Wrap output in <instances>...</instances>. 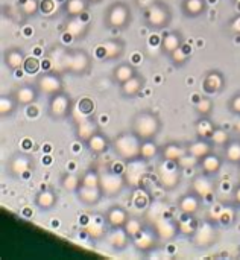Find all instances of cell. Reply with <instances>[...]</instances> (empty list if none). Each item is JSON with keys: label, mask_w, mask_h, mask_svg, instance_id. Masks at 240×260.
<instances>
[{"label": "cell", "mask_w": 240, "mask_h": 260, "mask_svg": "<svg viewBox=\"0 0 240 260\" xmlns=\"http://www.w3.org/2000/svg\"><path fill=\"white\" fill-rule=\"evenodd\" d=\"M160 129H161V120L151 110H142L135 113L131 120V131L137 134L142 140L155 139Z\"/></svg>", "instance_id": "6da1fadb"}, {"label": "cell", "mask_w": 240, "mask_h": 260, "mask_svg": "<svg viewBox=\"0 0 240 260\" xmlns=\"http://www.w3.org/2000/svg\"><path fill=\"white\" fill-rule=\"evenodd\" d=\"M140 146H142V139L132 131L120 133L113 139L114 152L126 161H134L140 158Z\"/></svg>", "instance_id": "7a4b0ae2"}, {"label": "cell", "mask_w": 240, "mask_h": 260, "mask_svg": "<svg viewBox=\"0 0 240 260\" xmlns=\"http://www.w3.org/2000/svg\"><path fill=\"white\" fill-rule=\"evenodd\" d=\"M145 23L152 29H164L172 21V11L167 3L155 2L143 11Z\"/></svg>", "instance_id": "3957f363"}, {"label": "cell", "mask_w": 240, "mask_h": 260, "mask_svg": "<svg viewBox=\"0 0 240 260\" xmlns=\"http://www.w3.org/2000/svg\"><path fill=\"white\" fill-rule=\"evenodd\" d=\"M131 8L125 2H113L105 14H104V23L111 29H125L131 23Z\"/></svg>", "instance_id": "277c9868"}, {"label": "cell", "mask_w": 240, "mask_h": 260, "mask_svg": "<svg viewBox=\"0 0 240 260\" xmlns=\"http://www.w3.org/2000/svg\"><path fill=\"white\" fill-rule=\"evenodd\" d=\"M125 178L119 172H104L99 175V187L105 197H116L125 187Z\"/></svg>", "instance_id": "5b68a950"}, {"label": "cell", "mask_w": 240, "mask_h": 260, "mask_svg": "<svg viewBox=\"0 0 240 260\" xmlns=\"http://www.w3.org/2000/svg\"><path fill=\"white\" fill-rule=\"evenodd\" d=\"M91 66V58L85 50L73 49L67 53V72L73 75H84Z\"/></svg>", "instance_id": "8992f818"}, {"label": "cell", "mask_w": 240, "mask_h": 260, "mask_svg": "<svg viewBox=\"0 0 240 260\" xmlns=\"http://www.w3.org/2000/svg\"><path fill=\"white\" fill-rule=\"evenodd\" d=\"M225 85H227V81L221 70H209L201 81V88L209 96L221 93L225 88Z\"/></svg>", "instance_id": "52a82bcc"}, {"label": "cell", "mask_w": 240, "mask_h": 260, "mask_svg": "<svg viewBox=\"0 0 240 260\" xmlns=\"http://www.w3.org/2000/svg\"><path fill=\"white\" fill-rule=\"evenodd\" d=\"M70 110H72V101H70L68 94H65L64 91H58L50 96L49 114L53 119H64L70 113Z\"/></svg>", "instance_id": "ba28073f"}, {"label": "cell", "mask_w": 240, "mask_h": 260, "mask_svg": "<svg viewBox=\"0 0 240 260\" xmlns=\"http://www.w3.org/2000/svg\"><path fill=\"white\" fill-rule=\"evenodd\" d=\"M158 177L164 189H175L177 184L180 183V172H178V165L175 161H167L160 166L158 169Z\"/></svg>", "instance_id": "9c48e42d"}, {"label": "cell", "mask_w": 240, "mask_h": 260, "mask_svg": "<svg viewBox=\"0 0 240 260\" xmlns=\"http://www.w3.org/2000/svg\"><path fill=\"white\" fill-rule=\"evenodd\" d=\"M37 88L44 94H55L62 91V81L56 73H44L37 78Z\"/></svg>", "instance_id": "30bf717a"}, {"label": "cell", "mask_w": 240, "mask_h": 260, "mask_svg": "<svg viewBox=\"0 0 240 260\" xmlns=\"http://www.w3.org/2000/svg\"><path fill=\"white\" fill-rule=\"evenodd\" d=\"M192 190L193 193H196L201 200H207L213 195L215 192V183L212 180V175H207V174H201V175H196L192 181Z\"/></svg>", "instance_id": "8fae6325"}, {"label": "cell", "mask_w": 240, "mask_h": 260, "mask_svg": "<svg viewBox=\"0 0 240 260\" xmlns=\"http://www.w3.org/2000/svg\"><path fill=\"white\" fill-rule=\"evenodd\" d=\"M33 166V158L27 154H17L9 161V172L15 177L26 175Z\"/></svg>", "instance_id": "7c38bea8"}, {"label": "cell", "mask_w": 240, "mask_h": 260, "mask_svg": "<svg viewBox=\"0 0 240 260\" xmlns=\"http://www.w3.org/2000/svg\"><path fill=\"white\" fill-rule=\"evenodd\" d=\"M183 46H184V38H183V34L180 30L166 32L161 38V52L163 53L172 55L175 50H178Z\"/></svg>", "instance_id": "4fadbf2b"}, {"label": "cell", "mask_w": 240, "mask_h": 260, "mask_svg": "<svg viewBox=\"0 0 240 260\" xmlns=\"http://www.w3.org/2000/svg\"><path fill=\"white\" fill-rule=\"evenodd\" d=\"M178 209L186 215V216H193L199 212L201 209V198L196 193H186L180 198L178 201Z\"/></svg>", "instance_id": "5bb4252c"}, {"label": "cell", "mask_w": 240, "mask_h": 260, "mask_svg": "<svg viewBox=\"0 0 240 260\" xmlns=\"http://www.w3.org/2000/svg\"><path fill=\"white\" fill-rule=\"evenodd\" d=\"M143 87H145V78L137 73L131 79H128L126 82L120 84V93L125 98H135L140 94Z\"/></svg>", "instance_id": "9a60e30c"}, {"label": "cell", "mask_w": 240, "mask_h": 260, "mask_svg": "<svg viewBox=\"0 0 240 260\" xmlns=\"http://www.w3.org/2000/svg\"><path fill=\"white\" fill-rule=\"evenodd\" d=\"M105 219H107L108 225H111L113 229H116V227H125V224L129 219V215H128V212L123 207L113 206V207H110L107 210Z\"/></svg>", "instance_id": "2e32d148"}, {"label": "cell", "mask_w": 240, "mask_h": 260, "mask_svg": "<svg viewBox=\"0 0 240 260\" xmlns=\"http://www.w3.org/2000/svg\"><path fill=\"white\" fill-rule=\"evenodd\" d=\"M65 30L73 38H82L88 32V24L84 20V15L81 17H68L65 23Z\"/></svg>", "instance_id": "e0dca14e"}, {"label": "cell", "mask_w": 240, "mask_h": 260, "mask_svg": "<svg viewBox=\"0 0 240 260\" xmlns=\"http://www.w3.org/2000/svg\"><path fill=\"white\" fill-rule=\"evenodd\" d=\"M76 193H78V200L85 206H96L100 201V197L104 195L100 187H88V186H82V184Z\"/></svg>", "instance_id": "ac0fdd59"}, {"label": "cell", "mask_w": 240, "mask_h": 260, "mask_svg": "<svg viewBox=\"0 0 240 260\" xmlns=\"http://www.w3.org/2000/svg\"><path fill=\"white\" fill-rule=\"evenodd\" d=\"M99 131L97 123L91 117H84L82 120L78 122L76 125V137L82 142H88V139Z\"/></svg>", "instance_id": "d6986e66"}, {"label": "cell", "mask_w": 240, "mask_h": 260, "mask_svg": "<svg viewBox=\"0 0 240 260\" xmlns=\"http://www.w3.org/2000/svg\"><path fill=\"white\" fill-rule=\"evenodd\" d=\"M216 238V230L212 222H205L201 227H196L195 232V241L199 247H207L210 245Z\"/></svg>", "instance_id": "ffe728a7"}, {"label": "cell", "mask_w": 240, "mask_h": 260, "mask_svg": "<svg viewBox=\"0 0 240 260\" xmlns=\"http://www.w3.org/2000/svg\"><path fill=\"white\" fill-rule=\"evenodd\" d=\"M181 9H183L184 15L189 18L201 17L207 9V0H183Z\"/></svg>", "instance_id": "44dd1931"}, {"label": "cell", "mask_w": 240, "mask_h": 260, "mask_svg": "<svg viewBox=\"0 0 240 260\" xmlns=\"http://www.w3.org/2000/svg\"><path fill=\"white\" fill-rule=\"evenodd\" d=\"M100 49L104 50V52H102V53H104L102 56H104L105 59L111 61V59H117V58L122 56V53H123V50H125V44H123L122 40H107V41L100 46Z\"/></svg>", "instance_id": "7402d4cb"}, {"label": "cell", "mask_w": 240, "mask_h": 260, "mask_svg": "<svg viewBox=\"0 0 240 260\" xmlns=\"http://www.w3.org/2000/svg\"><path fill=\"white\" fill-rule=\"evenodd\" d=\"M14 98L20 105H29V104H33L37 101V90L30 84H23V85L15 88Z\"/></svg>", "instance_id": "603a6c76"}, {"label": "cell", "mask_w": 240, "mask_h": 260, "mask_svg": "<svg viewBox=\"0 0 240 260\" xmlns=\"http://www.w3.org/2000/svg\"><path fill=\"white\" fill-rule=\"evenodd\" d=\"M199 165H201V171L207 175H216L221 168H222V160L218 154L215 152H210L209 155H205L204 158L199 160Z\"/></svg>", "instance_id": "cb8c5ba5"}, {"label": "cell", "mask_w": 240, "mask_h": 260, "mask_svg": "<svg viewBox=\"0 0 240 260\" xmlns=\"http://www.w3.org/2000/svg\"><path fill=\"white\" fill-rule=\"evenodd\" d=\"M212 142L207 140V139H198L192 143L187 145V152L195 155L196 158H204L205 155H209L210 152H213V148H212Z\"/></svg>", "instance_id": "d4e9b609"}, {"label": "cell", "mask_w": 240, "mask_h": 260, "mask_svg": "<svg viewBox=\"0 0 240 260\" xmlns=\"http://www.w3.org/2000/svg\"><path fill=\"white\" fill-rule=\"evenodd\" d=\"M5 64L6 67H9L11 70H18L20 67L24 66V53L21 49L18 47H11L5 52Z\"/></svg>", "instance_id": "484cf974"}, {"label": "cell", "mask_w": 240, "mask_h": 260, "mask_svg": "<svg viewBox=\"0 0 240 260\" xmlns=\"http://www.w3.org/2000/svg\"><path fill=\"white\" fill-rule=\"evenodd\" d=\"M187 154V148H184L183 145L180 143H175V142H170L167 145L163 146L161 149V155H163V160H167V161H178L183 155Z\"/></svg>", "instance_id": "4316f807"}, {"label": "cell", "mask_w": 240, "mask_h": 260, "mask_svg": "<svg viewBox=\"0 0 240 260\" xmlns=\"http://www.w3.org/2000/svg\"><path fill=\"white\" fill-rule=\"evenodd\" d=\"M129 241V236L123 227H116L108 233V242L114 250H123L126 248Z\"/></svg>", "instance_id": "83f0119b"}, {"label": "cell", "mask_w": 240, "mask_h": 260, "mask_svg": "<svg viewBox=\"0 0 240 260\" xmlns=\"http://www.w3.org/2000/svg\"><path fill=\"white\" fill-rule=\"evenodd\" d=\"M67 53H68V50L64 47H59V46H56L50 50L49 58L56 72H67Z\"/></svg>", "instance_id": "f1b7e54d"}, {"label": "cell", "mask_w": 240, "mask_h": 260, "mask_svg": "<svg viewBox=\"0 0 240 260\" xmlns=\"http://www.w3.org/2000/svg\"><path fill=\"white\" fill-rule=\"evenodd\" d=\"M134 75H137V72H135L134 66L129 64V62H122V64L116 66L114 70H113V79H114V82H119V84L126 82Z\"/></svg>", "instance_id": "f546056e"}, {"label": "cell", "mask_w": 240, "mask_h": 260, "mask_svg": "<svg viewBox=\"0 0 240 260\" xmlns=\"http://www.w3.org/2000/svg\"><path fill=\"white\" fill-rule=\"evenodd\" d=\"M155 233L163 239H174L177 233H180V229L167 219H160L155 222Z\"/></svg>", "instance_id": "4dcf8cb0"}, {"label": "cell", "mask_w": 240, "mask_h": 260, "mask_svg": "<svg viewBox=\"0 0 240 260\" xmlns=\"http://www.w3.org/2000/svg\"><path fill=\"white\" fill-rule=\"evenodd\" d=\"M134 245L140 250V251H148L151 248L155 247L157 241H155V235L149 230H142L135 238H132Z\"/></svg>", "instance_id": "1f68e13d"}, {"label": "cell", "mask_w": 240, "mask_h": 260, "mask_svg": "<svg viewBox=\"0 0 240 260\" xmlns=\"http://www.w3.org/2000/svg\"><path fill=\"white\" fill-rule=\"evenodd\" d=\"M35 204L43 209V210H50L53 209V206L56 204V195L53 190L50 189H44L41 190L37 197H35Z\"/></svg>", "instance_id": "d6a6232c"}, {"label": "cell", "mask_w": 240, "mask_h": 260, "mask_svg": "<svg viewBox=\"0 0 240 260\" xmlns=\"http://www.w3.org/2000/svg\"><path fill=\"white\" fill-rule=\"evenodd\" d=\"M87 2L88 0H65L64 12L67 17H81L87 11Z\"/></svg>", "instance_id": "836d02e7"}, {"label": "cell", "mask_w": 240, "mask_h": 260, "mask_svg": "<svg viewBox=\"0 0 240 260\" xmlns=\"http://www.w3.org/2000/svg\"><path fill=\"white\" fill-rule=\"evenodd\" d=\"M195 129H196L198 139H207V140H210V137H212L213 131L216 129V126H215V123H213L207 116H202V117L196 122Z\"/></svg>", "instance_id": "e575fe53"}, {"label": "cell", "mask_w": 240, "mask_h": 260, "mask_svg": "<svg viewBox=\"0 0 240 260\" xmlns=\"http://www.w3.org/2000/svg\"><path fill=\"white\" fill-rule=\"evenodd\" d=\"M224 158L228 163L233 165H240V140H230L225 146H224Z\"/></svg>", "instance_id": "d590c367"}, {"label": "cell", "mask_w": 240, "mask_h": 260, "mask_svg": "<svg viewBox=\"0 0 240 260\" xmlns=\"http://www.w3.org/2000/svg\"><path fill=\"white\" fill-rule=\"evenodd\" d=\"M87 146H88V149H90L93 154H102V152H105L107 148H108V140H107V137H105L104 134H100V133L97 131L96 134H93V136L88 139Z\"/></svg>", "instance_id": "8d00e7d4"}, {"label": "cell", "mask_w": 240, "mask_h": 260, "mask_svg": "<svg viewBox=\"0 0 240 260\" xmlns=\"http://www.w3.org/2000/svg\"><path fill=\"white\" fill-rule=\"evenodd\" d=\"M158 154V146L154 142V139L149 140H142V146H140V158L143 161L152 160L155 155Z\"/></svg>", "instance_id": "74e56055"}, {"label": "cell", "mask_w": 240, "mask_h": 260, "mask_svg": "<svg viewBox=\"0 0 240 260\" xmlns=\"http://www.w3.org/2000/svg\"><path fill=\"white\" fill-rule=\"evenodd\" d=\"M128 183L131 186H139L140 181H142V177L145 175V171H143V165L140 163H132L129 168H128Z\"/></svg>", "instance_id": "f35d334b"}, {"label": "cell", "mask_w": 240, "mask_h": 260, "mask_svg": "<svg viewBox=\"0 0 240 260\" xmlns=\"http://www.w3.org/2000/svg\"><path fill=\"white\" fill-rule=\"evenodd\" d=\"M81 177H78L76 174H65L61 180V184L65 190L68 192H78V189L81 187Z\"/></svg>", "instance_id": "ab89813d"}, {"label": "cell", "mask_w": 240, "mask_h": 260, "mask_svg": "<svg viewBox=\"0 0 240 260\" xmlns=\"http://www.w3.org/2000/svg\"><path fill=\"white\" fill-rule=\"evenodd\" d=\"M18 102L15 101L14 94L12 96H2L0 99V114L5 117V116H11L14 111H15V105Z\"/></svg>", "instance_id": "60d3db41"}, {"label": "cell", "mask_w": 240, "mask_h": 260, "mask_svg": "<svg viewBox=\"0 0 240 260\" xmlns=\"http://www.w3.org/2000/svg\"><path fill=\"white\" fill-rule=\"evenodd\" d=\"M230 140L231 139H230V134L227 133V129L219 128V126H216V129L213 131V134L210 137V142L216 146H225Z\"/></svg>", "instance_id": "b9f144b4"}, {"label": "cell", "mask_w": 240, "mask_h": 260, "mask_svg": "<svg viewBox=\"0 0 240 260\" xmlns=\"http://www.w3.org/2000/svg\"><path fill=\"white\" fill-rule=\"evenodd\" d=\"M20 9L26 17H33L40 9V3L37 0H21Z\"/></svg>", "instance_id": "7bdbcfd3"}, {"label": "cell", "mask_w": 240, "mask_h": 260, "mask_svg": "<svg viewBox=\"0 0 240 260\" xmlns=\"http://www.w3.org/2000/svg\"><path fill=\"white\" fill-rule=\"evenodd\" d=\"M123 229L126 230V233H128V236H129L131 239H132V238H135V236L143 230L142 222H140L139 219H135V218H129Z\"/></svg>", "instance_id": "ee69618b"}, {"label": "cell", "mask_w": 240, "mask_h": 260, "mask_svg": "<svg viewBox=\"0 0 240 260\" xmlns=\"http://www.w3.org/2000/svg\"><path fill=\"white\" fill-rule=\"evenodd\" d=\"M78 110L84 117H90L94 111V102L90 98H82L78 104Z\"/></svg>", "instance_id": "f6af8a7d"}, {"label": "cell", "mask_w": 240, "mask_h": 260, "mask_svg": "<svg viewBox=\"0 0 240 260\" xmlns=\"http://www.w3.org/2000/svg\"><path fill=\"white\" fill-rule=\"evenodd\" d=\"M81 184L82 186H88V187H99V174L94 171H88L82 175L81 178Z\"/></svg>", "instance_id": "bcb514c9"}, {"label": "cell", "mask_w": 240, "mask_h": 260, "mask_svg": "<svg viewBox=\"0 0 240 260\" xmlns=\"http://www.w3.org/2000/svg\"><path fill=\"white\" fill-rule=\"evenodd\" d=\"M85 232L88 233V236L99 239L104 236V225L99 222H88V224H85Z\"/></svg>", "instance_id": "7dc6e473"}, {"label": "cell", "mask_w": 240, "mask_h": 260, "mask_svg": "<svg viewBox=\"0 0 240 260\" xmlns=\"http://www.w3.org/2000/svg\"><path fill=\"white\" fill-rule=\"evenodd\" d=\"M178 229H180V233H183V235H195V232H196L195 221L190 219V216L187 219L178 222Z\"/></svg>", "instance_id": "c3c4849f"}, {"label": "cell", "mask_w": 240, "mask_h": 260, "mask_svg": "<svg viewBox=\"0 0 240 260\" xmlns=\"http://www.w3.org/2000/svg\"><path fill=\"white\" fill-rule=\"evenodd\" d=\"M199 163V158H196L195 155H192V154H186V155H183L178 161H177V165L180 166V168H186V169H189V168H195L196 165Z\"/></svg>", "instance_id": "681fc988"}, {"label": "cell", "mask_w": 240, "mask_h": 260, "mask_svg": "<svg viewBox=\"0 0 240 260\" xmlns=\"http://www.w3.org/2000/svg\"><path fill=\"white\" fill-rule=\"evenodd\" d=\"M212 110H213V104H212V101L209 98H202L198 102V105H196V111L201 114V117L202 116H209L212 113Z\"/></svg>", "instance_id": "f907efd6"}, {"label": "cell", "mask_w": 240, "mask_h": 260, "mask_svg": "<svg viewBox=\"0 0 240 260\" xmlns=\"http://www.w3.org/2000/svg\"><path fill=\"white\" fill-rule=\"evenodd\" d=\"M170 56H172V59H174V62H175L177 66H181V64H184V62L187 61L189 53H186V52H184V49H183V47H180V49H178V50H175Z\"/></svg>", "instance_id": "816d5d0a"}, {"label": "cell", "mask_w": 240, "mask_h": 260, "mask_svg": "<svg viewBox=\"0 0 240 260\" xmlns=\"http://www.w3.org/2000/svg\"><path fill=\"white\" fill-rule=\"evenodd\" d=\"M228 110H230L231 113L240 116V91L231 96V99H230V102H228Z\"/></svg>", "instance_id": "f5cc1de1"}, {"label": "cell", "mask_w": 240, "mask_h": 260, "mask_svg": "<svg viewBox=\"0 0 240 260\" xmlns=\"http://www.w3.org/2000/svg\"><path fill=\"white\" fill-rule=\"evenodd\" d=\"M24 70L27 72V73H37V70H38V67H40V62H38V59H35V58H29V59H26L24 61Z\"/></svg>", "instance_id": "db71d44e"}, {"label": "cell", "mask_w": 240, "mask_h": 260, "mask_svg": "<svg viewBox=\"0 0 240 260\" xmlns=\"http://www.w3.org/2000/svg\"><path fill=\"white\" fill-rule=\"evenodd\" d=\"M55 0H41L40 2V9L44 14H52L55 11Z\"/></svg>", "instance_id": "11a10c76"}, {"label": "cell", "mask_w": 240, "mask_h": 260, "mask_svg": "<svg viewBox=\"0 0 240 260\" xmlns=\"http://www.w3.org/2000/svg\"><path fill=\"white\" fill-rule=\"evenodd\" d=\"M231 34H236L240 35V14H237V17H234L230 23H228V27H227Z\"/></svg>", "instance_id": "9f6ffc18"}, {"label": "cell", "mask_w": 240, "mask_h": 260, "mask_svg": "<svg viewBox=\"0 0 240 260\" xmlns=\"http://www.w3.org/2000/svg\"><path fill=\"white\" fill-rule=\"evenodd\" d=\"M233 204L236 207H240V183L234 187V190H233Z\"/></svg>", "instance_id": "6f0895ef"}, {"label": "cell", "mask_w": 240, "mask_h": 260, "mask_svg": "<svg viewBox=\"0 0 240 260\" xmlns=\"http://www.w3.org/2000/svg\"><path fill=\"white\" fill-rule=\"evenodd\" d=\"M134 2L137 3L139 8H143V9H145V8H148V6H151L152 3H155L157 0H134Z\"/></svg>", "instance_id": "680465c9"}, {"label": "cell", "mask_w": 240, "mask_h": 260, "mask_svg": "<svg viewBox=\"0 0 240 260\" xmlns=\"http://www.w3.org/2000/svg\"><path fill=\"white\" fill-rule=\"evenodd\" d=\"M234 6H236V11L240 14V0H234Z\"/></svg>", "instance_id": "91938a15"}, {"label": "cell", "mask_w": 240, "mask_h": 260, "mask_svg": "<svg viewBox=\"0 0 240 260\" xmlns=\"http://www.w3.org/2000/svg\"><path fill=\"white\" fill-rule=\"evenodd\" d=\"M88 2H90V3H100L102 0H88Z\"/></svg>", "instance_id": "94428289"}, {"label": "cell", "mask_w": 240, "mask_h": 260, "mask_svg": "<svg viewBox=\"0 0 240 260\" xmlns=\"http://www.w3.org/2000/svg\"><path fill=\"white\" fill-rule=\"evenodd\" d=\"M237 177H239V183H240V165H239V169H237Z\"/></svg>", "instance_id": "6125c7cd"}]
</instances>
